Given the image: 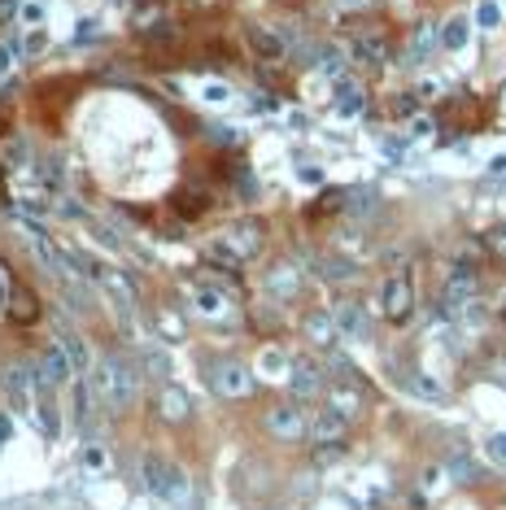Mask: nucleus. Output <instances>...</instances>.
<instances>
[{"instance_id": "obj_17", "label": "nucleus", "mask_w": 506, "mask_h": 510, "mask_svg": "<svg viewBox=\"0 0 506 510\" xmlns=\"http://www.w3.org/2000/svg\"><path fill=\"white\" fill-rule=\"evenodd\" d=\"M101 288H105V297L118 306V314H132L135 302H140L135 297V284L123 271H101Z\"/></svg>"}, {"instance_id": "obj_24", "label": "nucleus", "mask_w": 506, "mask_h": 510, "mask_svg": "<svg viewBox=\"0 0 506 510\" xmlns=\"http://www.w3.org/2000/svg\"><path fill=\"white\" fill-rule=\"evenodd\" d=\"M467 39H472V18H467V13H454V18L441 27V48H450V53H463Z\"/></svg>"}, {"instance_id": "obj_7", "label": "nucleus", "mask_w": 506, "mask_h": 510, "mask_svg": "<svg viewBox=\"0 0 506 510\" xmlns=\"http://www.w3.org/2000/svg\"><path fill=\"white\" fill-rule=\"evenodd\" d=\"M74 371V362H70V353L57 344V340H48L44 349H39V362H35V379H39V388H57V384H66Z\"/></svg>"}, {"instance_id": "obj_46", "label": "nucleus", "mask_w": 506, "mask_h": 510, "mask_svg": "<svg viewBox=\"0 0 506 510\" xmlns=\"http://www.w3.org/2000/svg\"><path fill=\"white\" fill-rule=\"evenodd\" d=\"M270 510H279V506H270Z\"/></svg>"}, {"instance_id": "obj_16", "label": "nucleus", "mask_w": 506, "mask_h": 510, "mask_svg": "<svg viewBox=\"0 0 506 510\" xmlns=\"http://www.w3.org/2000/svg\"><path fill=\"white\" fill-rule=\"evenodd\" d=\"M288 388H293V397H319V388H323V371H319L310 358H293Z\"/></svg>"}, {"instance_id": "obj_29", "label": "nucleus", "mask_w": 506, "mask_h": 510, "mask_svg": "<svg viewBox=\"0 0 506 510\" xmlns=\"http://www.w3.org/2000/svg\"><path fill=\"white\" fill-rule=\"evenodd\" d=\"M319 275H323V279H332V284H345V279H354V275H358V267H354V262H345V258H328V262L319 267Z\"/></svg>"}, {"instance_id": "obj_10", "label": "nucleus", "mask_w": 506, "mask_h": 510, "mask_svg": "<svg viewBox=\"0 0 506 510\" xmlns=\"http://www.w3.org/2000/svg\"><path fill=\"white\" fill-rule=\"evenodd\" d=\"M476 293H480V284H476V271L472 267H459V271L450 275V284H445V310L450 314H467L476 306Z\"/></svg>"}, {"instance_id": "obj_8", "label": "nucleus", "mask_w": 506, "mask_h": 510, "mask_svg": "<svg viewBox=\"0 0 506 510\" xmlns=\"http://www.w3.org/2000/svg\"><path fill=\"white\" fill-rule=\"evenodd\" d=\"M253 367H244V362H219L214 371H210V388L219 393V397H249L253 393Z\"/></svg>"}, {"instance_id": "obj_28", "label": "nucleus", "mask_w": 506, "mask_h": 510, "mask_svg": "<svg viewBox=\"0 0 506 510\" xmlns=\"http://www.w3.org/2000/svg\"><path fill=\"white\" fill-rule=\"evenodd\" d=\"M472 22L476 27H485V31H498V27H502V4H498V0H480Z\"/></svg>"}, {"instance_id": "obj_33", "label": "nucleus", "mask_w": 506, "mask_h": 510, "mask_svg": "<svg viewBox=\"0 0 506 510\" xmlns=\"http://www.w3.org/2000/svg\"><path fill=\"white\" fill-rule=\"evenodd\" d=\"M372 192H345V209H354V214H363V209H372Z\"/></svg>"}, {"instance_id": "obj_25", "label": "nucleus", "mask_w": 506, "mask_h": 510, "mask_svg": "<svg viewBox=\"0 0 506 510\" xmlns=\"http://www.w3.org/2000/svg\"><path fill=\"white\" fill-rule=\"evenodd\" d=\"M258 371L267 375V379H288V371H293V358H288L284 349L267 344V349L258 353Z\"/></svg>"}, {"instance_id": "obj_34", "label": "nucleus", "mask_w": 506, "mask_h": 510, "mask_svg": "<svg viewBox=\"0 0 506 510\" xmlns=\"http://www.w3.org/2000/svg\"><path fill=\"white\" fill-rule=\"evenodd\" d=\"M450 472H454V480H476V463L472 458H450Z\"/></svg>"}, {"instance_id": "obj_42", "label": "nucleus", "mask_w": 506, "mask_h": 510, "mask_svg": "<svg viewBox=\"0 0 506 510\" xmlns=\"http://www.w3.org/2000/svg\"><path fill=\"white\" fill-rule=\"evenodd\" d=\"M162 332H167L170 340H179V323H175V319H170V314H162Z\"/></svg>"}, {"instance_id": "obj_22", "label": "nucleus", "mask_w": 506, "mask_h": 510, "mask_svg": "<svg viewBox=\"0 0 506 510\" xmlns=\"http://www.w3.org/2000/svg\"><path fill=\"white\" fill-rule=\"evenodd\" d=\"M158 406H162V419H167V423H184V419L193 414V402H188V393H184V388H175V384H167V388H162Z\"/></svg>"}, {"instance_id": "obj_13", "label": "nucleus", "mask_w": 506, "mask_h": 510, "mask_svg": "<svg viewBox=\"0 0 506 510\" xmlns=\"http://www.w3.org/2000/svg\"><path fill=\"white\" fill-rule=\"evenodd\" d=\"M349 57L358 62V66H367V70H380L384 62H389V44H384V35H354V44H349Z\"/></svg>"}, {"instance_id": "obj_26", "label": "nucleus", "mask_w": 506, "mask_h": 510, "mask_svg": "<svg viewBox=\"0 0 506 510\" xmlns=\"http://www.w3.org/2000/svg\"><path fill=\"white\" fill-rule=\"evenodd\" d=\"M35 183H39V192H57L62 188V157H39L35 162Z\"/></svg>"}, {"instance_id": "obj_20", "label": "nucleus", "mask_w": 506, "mask_h": 510, "mask_svg": "<svg viewBox=\"0 0 506 510\" xmlns=\"http://www.w3.org/2000/svg\"><path fill=\"white\" fill-rule=\"evenodd\" d=\"M437 44H441L437 27H433V22H419V27H415V35H410V48H406V57H410V62H428V57L437 53Z\"/></svg>"}, {"instance_id": "obj_32", "label": "nucleus", "mask_w": 506, "mask_h": 510, "mask_svg": "<svg viewBox=\"0 0 506 510\" xmlns=\"http://www.w3.org/2000/svg\"><path fill=\"white\" fill-rule=\"evenodd\" d=\"M144 362L153 367L149 375H170V362H167V353H162V349H144Z\"/></svg>"}, {"instance_id": "obj_37", "label": "nucleus", "mask_w": 506, "mask_h": 510, "mask_svg": "<svg viewBox=\"0 0 506 510\" xmlns=\"http://www.w3.org/2000/svg\"><path fill=\"white\" fill-rule=\"evenodd\" d=\"M13 62H18V48H13V44H0V74L13 66Z\"/></svg>"}, {"instance_id": "obj_45", "label": "nucleus", "mask_w": 506, "mask_h": 510, "mask_svg": "<svg viewBox=\"0 0 506 510\" xmlns=\"http://www.w3.org/2000/svg\"><path fill=\"white\" fill-rule=\"evenodd\" d=\"M502 109H506V88H502Z\"/></svg>"}, {"instance_id": "obj_12", "label": "nucleus", "mask_w": 506, "mask_h": 510, "mask_svg": "<svg viewBox=\"0 0 506 510\" xmlns=\"http://www.w3.org/2000/svg\"><path fill=\"white\" fill-rule=\"evenodd\" d=\"M244 39H249V48H253V57L258 62H284L288 57V44H284V35L262 27V22H249L244 27Z\"/></svg>"}, {"instance_id": "obj_27", "label": "nucleus", "mask_w": 506, "mask_h": 510, "mask_svg": "<svg viewBox=\"0 0 506 510\" xmlns=\"http://www.w3.org/2000/svg\"><path fill=\"white\" fill-rule=\"evenodd\" d=\"M406 388H410L415 397H424V402H437V406L445 402V388H441L433 375H410V379H406Z\"/></svg>"}, {"instance_id": "obj_4", "label": "nucleus", "mask_w": 506, "mask_h": 510, "mask_svg": "<svg viewBox=\"0 0 506 510\" xmlns=\"http://www.w3.org/2000/svg\"><path fill=\"white\" fill-rule=\"evenodd\" d=\"M35 371H27V367H4V375H0V388H4V406L13 410V414H22V419H31L35 423Z\"/></svg>"}, {"instance_id": "obj_44", "label": "nucleus", "mask_w": 506, "mask_h": 510, "mask_svg": "<svg viewBox=\"0 0 506 510\" xmlns=\"http://www.w3.org/2000/svg\"><path fill=\"white\" fill-rule=\"evenodd\" d=\"M4 293H9V279L0 275V306H4Z\"/></svg>"}, {"instance_id": "obj_35", "label": "nucleus", "mask_w": 506, "mask_h": 510, "mask_svg": "<svg viewBox=\"0 0 506 510\" xmlns=\"http://www.w3.org/2000/svg\"><path fill=\"white\" fill-rule=\"evenodd\" d=\"M205 101L227 105V101H232V88H227V83H210V88H205Z\"/></svg>"}, {"instance_id": "obj_3", "label": "nucleus", "mask_w": 506, "mask_h": 510, "mask_svg": "<svg viewBox=\"0 0 506 510\" xmlns=\"http://www.w3.org/2000/svg\"><path fill=\"white\" fill-rule=\"evenodd\" d=\"M140 476H144V489H149L158 502H167V506H188V502H193L188 472L175 467V463H167V458H158V454H144Z\"/></svg>"}, {"instance_id": "obj_21", "label": "nucleus", "mask_w": 506, "mask_h": 510, "mask_svg": "<svg viewBox=\"0 0 506 510\" xmlns=\"http://www.w3.org/2000/svg\"><path fill=\"white\" fill-rule=\"evenodd\" d=\"M337 109L345 118H354V114H363L367 109V92H363V83H354V79H337Z\"/></svg>"}, {"instance_id": "obj_1", "label": "nucleus", "mask_w": 506, "mask_h": 510, "mask_svg": "<svg viewBox=\"0 0 506 510\" xmlns=\"http://www.w3.org/2000/svg\"><path fill=\"white\" fill-rule=\"evenodd\" d=\"M135 367L127 362V358H118V353H105V358H97L92 362V393H97V402H101L105 410H127L135 402Z\"/></svg>"}, {"instance_id": "obj_38", "label": "nucleus", "mask_w": 506, "mask_h": 510, "mask_svg": "<svg viewBox=\"0 0 506 510\" xmlns=\"http://www.w3.org/2000/svg\"><path fill=\"white\" fill-rule=\"evenodd\" d=\"M83 463H88V472H101V467H105V454H101V449H88V454H83Z\"/></svg>"}, {"instance_id": "obj_9", "label": "nucleus", "mask_w": 506, "mask_h": 510, "mask_svg": "<svg viewBox=\"0 0 506 510\" xmlns=\"http://www.w3.org/2000/svg\"><path fill=\"white\" fill-rule=\"evenodd\" d=\"M267 432L275 437V441H302V437H310V419L302 414V406H270L267 410Z\"/></svg>"}, {"instance_id": "obj_36", "label": "nucleus", "mask_w": 506, "mask_h": 510, "mask_svg": "<svg viewBox=\"0 0 506 510\" xmlns=\"http://www.w3.org/2000/svg\"><path fill=\"white\" fill-rule=\"evenodd\" d=\"M44 44H48V35L31 31V35H27V44H22V53H27V57H39V53H44Z\"/></svg>"}, {"instance_id": "obj_40", "label": "nucleus", "mask_w": 506, "mask_h": 510, "mask_svg": "<svg viewBox=\"0 0 506 510\" xmlns=\"http://www.w3.org/2000/svg\"><path fill=\"white\" fill-rule=\"evenodd\" d=\"M22 18H27V22H44V4H27Z\"/></svg>"}, {"instance_id": "obj_30", "label": "nucleus", "mask_w": 506, "mask_h": 510, "mask_svg": "<svg viewBox=\"0 0 506 510\" xmlns=\"http://www.w3.org/2000/svg\"><path fill=\"white\" fill-rule=\"evenodd\" d=\"M0 157H4V166H9V170L27 166V144H22V136H9V140H4Z\"/></svg>"}, {"instance_id": "obj_18", "label": "nucleus", "mask_w": 506, "mask_h": 510, "mask_svg": "<svg viewBox=\"0 0 506 510\" xmlns=\"http://www.w3.org/2000/svg\"><path fill=\"white\" fill-rule=\"evenodd\" d=\"M349 428V419H340L332 406H319L310 414V441H340Z\"/></svg>"}, {"instance_id": "obj_19", "label": "nucleus", "mask_w": 506, "mask_h": 510, "mask_svg": "<svg viewBox=\"0 0 506 510\" xmlns=\"http://www.w3.org/2000/svg\"><path fill=\"white\" fill-rule=\"evenodd\" d=\"M323 406H332L340 419H349V423H354V419L363 414V393H358V388H349V384H337V388H328V402H323Z\"/></svg>"}, {"instance_id": "obj_41", "label": "nucleus", "mask_w": 506, "mask_h": 510, "mask_svg": "<svg viewBox=\"0 0 506 510\" xmlns=\"http://www.w3.org/2000/svg\"><path fill=\"white\" fill-rule=\"evenodd\" d=\"M18 13V0H0V22H9Z\"/></svg>"}, {"instance_id": "obj_6", "label": "nucleus", "mask_w": 506, "mask_h": 510, "mask_svg": "<svg viewBox=\"0 0 506 510\" xmlns=\"http://www.w3.org/2000/svg\"><path fill=\"white\" fill-rule=\"evenodd\" d=\"M188 297H193V310L205 314V319H227V314L236 310V293L223 288L219 279H197V284L188 288Z\"/></svg>"}, {"instance_id": "obj_5", "label": "nucleus", "mask_w": 506, "mask_h": 510, "mask_svg": "<svg viewBox=\"0 0 506 510\" xmlns=\"http://www.w3.org/2000/svg\"><path fill=\"white\" fill-rule=\"evenodd\" d=\"M410 310H415V279H410V271L389 275L380 284V314L393 319V323H406Z\"/></svg>"}, {"instance_id": "obj_11", "label": "nucleus", "mask_w": 506, "mask_h": 510, "mask_svg": "<svg viewBox=\"0 0 506 510\" xmlns=\"http://www.w3.org/2000/svg\"><path fill=\"white\" fill-rule=\"evenodd\" d=\"M262 288H267V297H275V302H293L302 293V267L297 262H275L262 275Z\"/></svg>"}, {"instance_id": "obj_23", "label": "nucleus", "mask_w": 506, "mask_h": 510, "mask_svg": "<svg viewBox=\"0 0 506 510\" xmlns=\"http://www.w3.org/2000/svg\"><path fill=\"white\" fill-rule=\"evenodd\" d=\"M53 336H57V344L70 353L74 371H88V367H92V353H88V344H83V336H79V332H70L66 323H57V332H53Z\"/></svg>"}, {"instance_id": "obj_39", "label": "nucleus", "mask_w": 506, "mask_h": 510, "mask_svg": "<svg viewBox=\"0 0 506 510\" xmlns=\"http://www.w3.org/2000/svg\"><path fill=\"white\" fill-rule=\"evenodd\" d=\"M489 244H493V249H498V253L506 258V223H502V227H493V236H489Z\"/></svg>"}, {"instance_id": "obj_31", "label": "nucleus", "mask_w": 506, "mask_h": 510, "mask_svg": "<svg viewBox=\"0 0 506 510\" xmlns=\"http://www.w3.org/2000/svg\"><path fill=\"white\" fill-rule=\"evenodd\" d=\"M485 458H489L493 467H506V432H493V437L485 441Z\"/></svg>"}, {"instance_id": "obj_43", "label": "nucleus", "mask_w": 506, "mask_h": 510, "mask_svg": "<svg viewBox=\"0 0 506 510\" xmlns=\"http://www.w3.org/2000/svg\"><path fill=\"white\" fill-rule=\"evenodd\" d=\"M9 437H13V428H9V414H0V445H9Z\"/></svg>"}, {"instance_id": "obj_2", "label": "nucleus", "mask_w": 506, "mask_h": 510, "mask_svg": "<svg viewBox=\"0 0 506 510\" xmlns=\"http://www.w3.org/2000/svg\"><path fill=\"white\" fill-rule=\"evenodd\" d=\"M262 223H253V218H240L232 223L227 232H219V240L210 244V258L219 262V267H227V271H236L244 267L249 258H258L262 253Z\"/></svg>"}, {"instance_id": "obj_15", "label": "nucleus", "mask_w": 506, "mask_h": 510, "mask_svg": "<svg viewBox=\"0 0 506 510\" xmlns=\"http://www.w3.org/2000/svg\"><path fill=\"white\" fill-rule=\"evenodd\" d=\"M332 314H337L340 336H349V340H367V336H372V314L358 306V302H345V306H337Z\"/></svg>"}, {"instance_id": "obj_14", "label": "nucleus", "mask_w": 506, "mask_h": 510, "mask_svg": "<svg viewBox=\"0 0 506 510\" xmlns=\"http://www.w3.org/2000/svg\"><path fill=\"white\" fill-rule=\"evenodd\" d=\"M302 332L310 344H319V349H328V344H337L340 327H337V314H328V310H310L302 319Z\"/></svg>"}]
</instances>
